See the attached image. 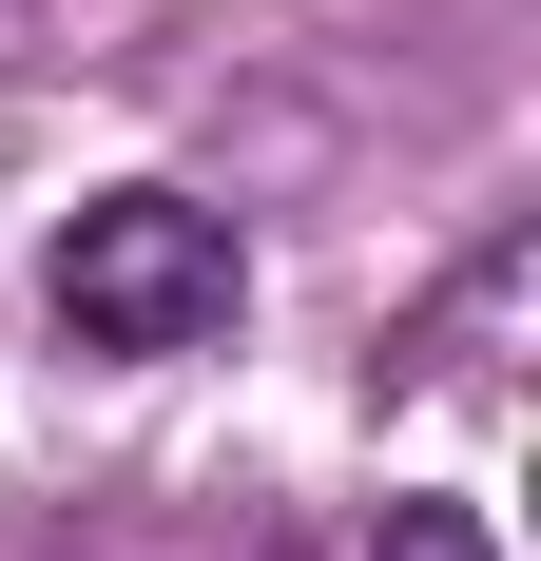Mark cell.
I'll return each mask as SVG.
<instances>
[{"mask_svg": "<svg viewBox=\"0 0 541 561\" xmlns=\"http://www.w3.org/2000/svg\"><path fill=\"white\" fill-rule=\"evenodd\" d=\"M58 348H116V368H174V348H214L252 310V252H232L214 194H97V214L58 232Z\"/></svg>", "mask_w": 541, "mask_h": 561, "instance_id": "6da1fadb", "label": "cell"}, {"mask_svg": "<svg viewBox=\"0 0 541 561\" xmlns=\"http://www.w3.org/2000/svg\"><path fill=\"white\" fill-rule=\"evenodd\" d=\"M368 561H503V542H484V504H387Z\"/></svg>", "mask_w": 541, "mask_h": 561, "instance_id": "7a4b0ae2", "label": "cell"}]
</instances>
